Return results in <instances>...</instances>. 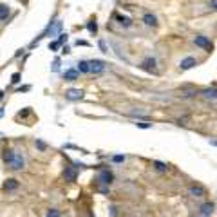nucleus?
<instances>
[{"label": "nucleus", "mask_w": 217, "mask_h": 217, "mask_svg": "<svg viewBox=\"0 0 217 217\" xmlns=\"http://www.w3.org/2000/svg\"><path fill=\"white\" fill-rule=\"evenodd\" d=\"M4 161H6V163H7L13 170H22V168L25 166V157H24L20 152L11 150V148L4 152Z\"/></svg>", "instance_id": "obj_1"}, {"label": "nucleus", "mask_w": 217, "mask_h": 217, "mask_svg": "<svg viewBox=\"0 0 217 217\" xmlns=\"http://www.w3.org/2000/svg\"><path fill=\"white\" fill-rule=\"evenodd\" d=\"M194 43H196L197 47L205 49L206 52H210L214 49V43L210 42V38H208V36H203V34H196V36H194Z\"/></svg>", "instance_id": "obj_2"}, {"label": "nucleus", "mask_w": 217, "mask_h": 217, "mask_svg": "<svg viewBox=\"0 0 217 217\" xmlns=\"http://www.w3.org/2000/svg\"><path fill=\"white\" fill-rule=\"evenodd\" d=\"M83 91L82 89H69V91H65V98L67 100H71V102H78V100H82L83 98Z\"/></svg>", "instance_id": "obj_3"}, {"label": "nucleus", "mask_w": 217, "mask_h": 217, "mask_svg": "<svg viewBox=\"0 0 217 217\" xmlns=\"http://www.w3.org/2000/svg\"><path fill=\"white\" fill-rule=\"evenodd\" d=\"M196 65H197V60L194 56H186L185 60H181L179 69H181V71H188V69H192V67H196Z\"/></svg>", "instance_id": "obj_4"}, {"label": "nucleus", "mask_w": 217, "mask_h": 217, "mask_svg": "<svg viewBox=\"0 0 217 217\" xmlns=\"http://www.w3.org/2000/svg\"><path fill=\"white\" fill-rule=\"evenodd\" d=\"M89 65H91V72H94V74H100L105 71V63L102 60H91Z\"/></svg>", "instance_id": "obj_5"}, {"label": "nucleus", "mask_w": 217, "mask_h": 217, "mask_svg": "<svg viewBox=\"0 0 217 217\" xmlns=\"http://www.w3.org/2000/svg\"><path fill=\"white\" fill-rule=\"evenodd\" d=\"M141 67H143L145 71H150V72H156V60L154 58H145L143 63H141Z\"/></svg>", "instance_id": "obj_6"}, {"label": "nucleus", "mask_w": 217, "mask_h": 217, "mask_svg": "<svg viewBox=\"0 0 217 217\" xmlns=\"http://www.w3.org/2000/svg\"><path fill=\"white\" fill-rule=\"evenodd\" d=\"M63 80L65 82H76L78 80V71L76 69H67L63 72Z\"/></svg>", "instance_id": "obj_7"}, {"label": "nucleus", "mask_w": 217, "mask_h": 217, "mask_svg": "<svg viewBox=\"0 0 217 217\" xmlns=\"http://www.w3.org/2000/svg\"><path fill=\"white\" fill-rule=\"evenodd\" d=\"M76 168L74 166H67L65 168V172H63V177H65V181H76Z\"/></svg>", "instance_id": "obj_8"}, {"label": "nucleus", "mask_w": 217, "mask_h": 217, "mask_svg": "<svg viewBox=\"0 0 217 217\" xmlns=\"http://www.w3.org/2000/svg\"><path fill=\"white\" fill-rule=\"evenodd\" d=\"M188 194H190V196H194V197H203V196H205V188H203V186L194 185V186H190V188H188Z\"/></svg>", "instance_id": "obj_9"}, {"label": "nucleus", "mask_w": 217, "mask_h": 217, "mask_svg": "<svg viewBox=\"0 0 217 217\" xmlns=\"http://www.w3.org/2000/svg\"><path fill=\"white\" fill-rule=\"evenodd\" d=\"M143 22H145V25H148V27H157V18L154 15H150V13H147L143 16Z\"/></svg>", "instance_id": "obj_10"}, {"label": "nucleus", "mask_w": 217, "mask_h": 217, "mask_svg": "<svg viewBox=\"0 0 217 217\" xmlns=\"http://www.w3.org/2000/svg\"><path fill=\"white\" fill-rule=\"evenodd\" d=\"M212 214H214V205H212V203H205V205L201 206V215L210 217Z\"/></svg>", "instance_id": "obj_11"}, {"label": "nucleus", "mask_w": 217, "mask_h": 217, "mask_svg": "<svg viewBox=\"0 0 217 217\" xmlns=\"http://www.w3.org/2000/svg\"><path fill=\"white\" fill-rule=\"evenodd\" d=\"M112 181V174L109 172V170H102V174H100V183H103V185H109Z\"/></svg>", "instance_id": "obj_12"}, {"label": "nucleus", "mask_w": 217, "mask_h": 217, "mask_svg": "<svg viewBox=\"0 0 217 217\" xmlns=\"http://www.w3.org/2000/svg\"><path fill=\"white\" fill-rule=\"evenodd\" d=\"M16 188H18V181H16V179H7L6 185H4V190H7V192H13V190H16Z\"/></svg>", "instance_id": "obj_13"}, {"label": "nucleus", "mask_w": 217, "mask_h": 217, "mask_svg": "<svg viewBox=\"0 0 217 217\" xmlns=\"http://www.w3.org/2000/svg\"><path fill=\"white\" fill-rule=\"evenodd\" d=\"M78 71L83 72V74L91 72V65H89V62H87V60H80V62H78Z\"/></svg>", "instance_id": "obj_14"}, {"label": "nucleus", "mask_w": 217, "mask_h": 217, "mask_svg": "<svg viewBox=\"0 0 217 217\" xmlns=\"http://www.w3.org/2000/svg\"><path fill=\"white\" fill-rule=\"evenodd\" d=\"M201 94H203L205 98H208V100H215V98H217V91H215V89H205V91H201Z\"/></svg>", "instance_id": "obj_15"}, {"label": "nucleus", "mask_w": 217, "mask_h": 217, "mask_svg": "<svg viewBox=\"0 0 217 217\" xmlns=\"http://www.w3.org/2000/svg\"><path fill=\"white\" fill-rule=\"evenodd\" d=\"M7 16H9V7L6 4H0V20H7Z\"/></svg>", "instance_id": "obj_16"}, {"label": "nucleus", "mask_w": 217, "mask_h": 217, "mask_svg": "<svg viewBox=\"0 0 217 217\" xmlns=\"http://www.w3.org/2000/svg\"><path fill=\"white\" fill-rule=\"evenodd\" d=\"M116 20L120 22L121 25H125V27H129V25L132 24V22H130V18H129V16H121V15H116Z\"/></svg>", "instance_id": "obj_17"}, {"label": "nucleus", "mask_w": 217, "mask_h": 217, "mask_svg": "<svg viewBox=\"0 0 217 217\" xmlns=\"http://www.w3.org/2000/svg\"><path fill=\"white\" fill-rule=\"evenodd\" d=\"M154 168L157 172H166L168 170V165L166 163H161V161H154Z\"/></svg>", "instance_id": "obj_18"}, {"label": "nucleus", "mask_w": 217, "mask_h": 217, "mask_svg": "<svg viewBox=\"0 0 217 217\" xmlns=\"http://www.w3.org/2000/svg\"><path fill=\"white\" fill-rule=\"evenodd\" d=\"M87 29H89L91 34H96V33H98V25H96V22H89V24H87Z\"/></svg>", "instance_id": "obj_19"}, {"label": "nucleus", "mask_w": 217, "mask_h": 217, "mask_svg": "<svg viewBox=\"0 0 217 217\" xmlns=\"http://www.w3.org/2000/svg\"><path fill=\"white\" fill-rule=\"evenodd\" d=\"M47 217H60V212H58V210H54V208H51V210L47 212Z\"/></svg>", "instance_id": "obj_20"}, {"label": "nucleus", "mask_w": 217, "mask_h": 217, "mask_svg": "<svg viewBox=\"0 0 217 217\" xmlns=\"http://www.w3.org/2000/svg\"><path fill=\"white\" fill-rule=\"evenodd\" d=\"M112 161H114V163H123V161H125V156H114Z\"/></svg>", "instance_id": "obj_21"}, {"label": "nucleus", "mask_w": 217, "mask_h": 217, "mask_svg": "<svg viewBox=\"0 0 217 217\" xmlns=\"http://www.w3.org/2000/svg\"><path fill=\"white\" fill-rule=\"evenodd\" d=\"M208 7L212 11H217V0H210V4H208Z\"/></svg>", "instance_id": "obj_22"}, {"label": "nucleus", "mask_w": 217, "mask_h": 217, "mask_svg": "<svg viewBox=\"0 0 217 217\" xmlns=\"http://www.w3.org/2000/svg\"><path fill=\"white\" fill-rule=\"evenodd\" d=\"M11 82H13V83H18V82H20V74H18V72H15V74L11 76Z\"/></svg>", "instance_id": "obj_23"}, {"label": "nucleus", "mask_w": 217, "mask_h": 217, "mask_svg": "<svg viewBox=\"0 0 217 217\" xmlns=\"http://www.w3.org/2000/svg\"><path fill=\"white\" fill-rule=\"evenodd\" d=\"M49 47H51L52 51H56V49L60 47V42H51V45H49Z\"/></svg>", "instance_id": "obj_24"}, {"label": "nucleus", "mask_w": 217, "mask_h": 217, "mask_svg": "<svg viewBox=\"0 0 217 217\" xmlns=\"http://www.w3.org/2000/svg\"><path fill=\"white\" fill-rule=\"evenodd\" d=\"M136 127H139V129H150L152 125L150 123H136Z\"/></svg>", "instance_id": "obj_25"}, {"label": "nucleus", "mask_w": 217, "mask_h": 217, "mask_svg": "<svg viewBox=\"0 0 217 217\" xmlns=\"http://www.w3.org/2000/svg\"><path fill=\"white\" fill-rule=\"evenodd\" d=\"M36 147H38V148H40V150H45V143H43V141H36Z\"/></svg>", "instance_id": "obj_26"}, {"label": "nucleus", "mask_w": 217, "mask_h": 217, "mask_svg": "<svg viewBox=\"0 0 217 217\" xmlns=\"http://www.w3.org/2000/svg\"><path fill=\"white\" fill-rule=\"evenodd\" d=\"M60 43H63V42H67V34H60Z\"/></svg>", "instance_id": "obj_27"}, {"label": "nucleus", "mask_w": 217, "mask_h": 217, "mask_svg": "<svg viewBox=\"0 0 217 217\" xmlns=\"http://www.w3.org/2000/svg\"><path fill=\"white\" fill-rule=\"evenodd\" d=\"M100 47H102V51H103V52H107V47H105V42L103 40L100 42Z\"/></svg>", "instance_id": "obj_28"}, {"label": "nucleus", "mask_w": 217, "mask_h": 217, "mask_svg": "<svg viewBox=\"0 0 217 217\" xmlns=\"http://www.w3.org/2000/svg\"><path fill=\"white\" fill-rule=\"evenodd\" d=\"M2 114H4V109H2V107H0V118H2Z\"/></svg>", "instance_id": "obj_29"}, {"label": "nucleus", "mask_w": 217, "mask_h": 217, "mask_svg": "<svg viewBox=\"0 0 217 217\" xmlns=\"http://www.w3.org/2000/svg\"><path fill=\"white\" fill-rule=\"evenodd\" d=\"M2 98H4V93H2V91H0V100H2Z\"/></svg>", "instance_id": "obj_30"}, {"label": "nucleus", "mask_w": 217, "mask_h": 217, "mask_svg": "<svg viewBox=\"0 0 217 217\" xmlns=\"http://www.w3.org/2000/svg\"><path fill=\"white\" fill-rule=\"evenodd\" d=\"M215 145H217V141H215Z\"/></svg>", "instance_id": "obj_31"}]
</instances>
